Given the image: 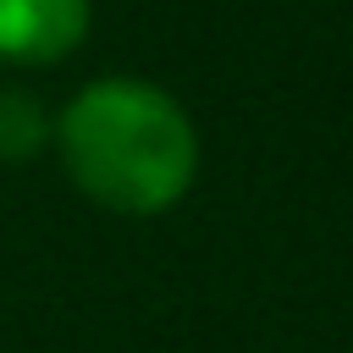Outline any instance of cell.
<instances>
[{"label": "cell", "instance_id": "obj_1", "mask_svg": "<svg viewBox=\"0 0 353 353\" xmlns=\"http://www.w3.org/2000/svg\"><path fill=\"white\" fill-rule=\"evenodd\" d=\"M55 138L72 182L116 215L171 210L199 171V132L188 110L143 77H99L77 88Z\"/></svg>", "mask_w": 353, "mask_h": 353}, {"label": "cell", "instance_id": "obj_2", "mask_svg": "<svg viewBox=\"0 0 353 353\" xmlns=\"http://www.w3.org/2000/svg\"><path fill=\"white\" fill-rule=\"evenodd\" d=\"M88 33V0H0V61L50 66Z\"/></svg>", "mask_w": 353, "mask_h": 353}, {"label": "cell", "instance_id": "obj_3", "mask_svg": "<svg viewBox=\"0 0 353 353\" xmlns=\"http://www.w3.org/2000/svg\"><path fill=\"white\" fill-rule=\"evenodd\" d=\"M50 138L44 105L22 88H0V160H22Z\"/></svg>", "mask_w": 353, "mask_h": 353}]
</instances>
